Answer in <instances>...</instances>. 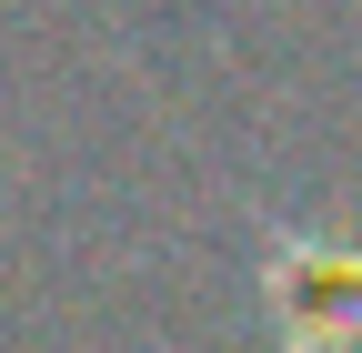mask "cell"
I'll list each match as a JSON object with an SVG mask.
<instances>
[{"instance_id": "1", "label": "cell", "mask_w": 362, "mask_h": 353, "mask_svg": "<svg viewBox=\"0 0 362 353\" xmlns=\"http://www.w3.org/2000/svg\"><path fill=\"white\" fill-rule=\"evenodd\" d=\"M272 303H282V353H362V242H282Z\"/></svg>"}]
</instances>
